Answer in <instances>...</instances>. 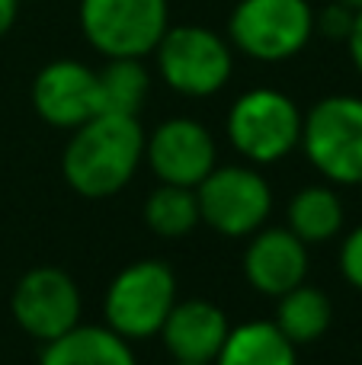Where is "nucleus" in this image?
Masks as SVG:
<instances>
[{
	"instance_id": "1",
	"label": "nucleus",
	"mask_w": 362,
	"mask_h": 365,
	"mask_svg": "<svg viewBox=\"0 0 362 365\" xmlns=\"http://www.w3.org/2000/svg\"><path fill=\"white\" fill-rule=\"evenodd\" d=\"M145 160V128L138 115L96 113L74 128L61 154L64 182L83 199H109L132 182Z\"/></svg>"
},
{
	"instance_id": "2",
	"label": "nucleus",
	"mask_w": 362,
	"mask_h": 365,
	"mask_svg": "<svg viewBox=\"0 0 362 365\" xmlns=\"http://www.w3.org/2000/svg\"><path fill=\"white\" fill-rule=\"evenodd\" d=\"M301 113L292 96L276 87H254L241 93L228 109L224 132L247 164L263 167L289 158L301 141Z\"/></svg>"
},
{
	"instance_id": "3",
	"label": "nucleus",
	"mask_w": 362,
	"mask_h": 365,
	"mask_svg": "<svg viewBox=\"0 0 362 365\" xmlns=\"http://www.w3.org/2000/svg\"><path fill=\"white\" fill-rule=\"evenodd\" d=\"M299 148L333 186H362V96H324L301 119Z\"/></svg>"
},
{
	"instance_id": "4",
	"label": "nucleus",
	"mask_w": 362,
	"mask_h": 365,
	"mask_svg": "<svg viewBox=\"0 0 362 365\" xmlns=\"http://www.w3.org/2000/svg\"><path fill=\"white\" fill-rule=\"evenodd\" d=\"M177 304V276L164 259H138L113 276L103 298L106 327L125 340L157 336Z\"/></svg>"
},
{
	"instance_id": "5",
	"label": "nucleus",
	"mask_w": 362,
	"mask_h": 365,
	"mask_svg": "<svg viewBox=\"0 0 362 365\" xmlns=\"http://www.w3.org/2000/svg\"><path fill=\"white\" fill-rule=\"evenodd\" d=\"M160 81L180 96L202 100L224 90L234 71L231 42L205 26H167L164 38L154 48Z\"/></svg>"
},
{
	"instance_id": "6",
	"label": "nucleus",
	"mask_w": 362,
	"mask_h": 365,
	"mask_svg": "<svg viewBox=\"0 0 362 365\" xmlns=\"http://www.w3.org/2000/svg\"><path fill=\"white\" fill-rule=\"evenodd\" d=\"M314 36L308 0H237L228 19V42L254 61H289Z\"/></svg>"
},
{
	"instance_id": "7",
	"label": "nucleus",
	"mask_w": 362,
	"mask_h": 365,
	"mask_svg": "<svg viewBox=\"0 0 362 365\" xmlns=\"http://www.w3.org/2000/svg\"><path fill=\"white\" fill-rule=\"evenodd\" d=\"M81 32L103 58L154 55L170 26L167 0H81Z\"/></svg>"
},
{
	"instance_id": "8",
	"label": "nucleus",
	"mask_w": 362,
	"mask_h": 365,
	"mask_svg": "<svg viewBox=\"0 0 362 365\" xmlns=\"http://www.w3.org/2000/svg\"><path fill=\"white\" fill-rule=\"evenodd\" d=\"M199 215L222 237H250L273 212V189L254 164H224L196 186Z\"/></svg>"
},
{
	"instance_id": "9",
	"label": "nucleus",
	"mask_w": 362,
	"mask_h": 365,
	"mask_svg": "<svg viewBox=\"0 0 362 365\" xmlns=\"http://www.w3.org/2000/svg\"><path fill=\"white\" fill-rule=\"evenodd\" d=\"M13 321L32 340L48 343L81 324V289L58 266H36L19 276L10 295Z\"/></svg>"
},
{
	"instance_id": "10",
	"label": "nucleus",
	"mask_w": 362,
	"mask_h": 365,
	"mask_svg": "<svg viewBox=\"0 0 362 365\" xmlns=\"http://www.w3.org/2000/svg\"><path fill=\"white\" fill-rule=\"evenodd\" d=\"M215 138L196 119H167L145 135V160L160 182L196 189L215 167Z\"/></svg>"
},
{
	"instance_id": "11",
	"label": "nucleus",
	"mask_w": 362,
	"mask_h": 365,
	"mask_svg": "<svg viewBox=\"0 0 362 365\" xmlns=\"http://www.w3.org/2000/svg\"><path fill=\"white\" fill-rule=\"evenodd\" d=\"M32 106L45 125L71 128L83 125L100 113V83L96 71L74 58H58L48 61L32 81Z\"/></svg>"
},
{
	"instance_id": "12",
	"label": "nucleus",
	"mask_w": 362,
	"mask_h": 365,
	"mask_svg": "<svg viewBox=\"0 0 362 365\" xmlns=\"http://www.w3.org/2000/svg\"><path fill=\"white\" fill-rule=\"evenodd\" d=\"M244 276L260 295H286L308 276V244L289 227H260L244 250Z\"/></svg>"
},
{
	"instance_id": "13",
	"label": "nucleus",
	"mask_w": 362,
	"mask_h": 365,
	"mask_svg": "<svg viewBox=\"0 0 362 365\" xmlns=\"http://www.w3.org/2000/svg\"><path fill=\"white\" fill-rule=\"evenodd\" d=\"M228 334V314L215 302H205V298H183V302L177 298V304L170 308L164 327H160V340H164L167 353L173 356V362L196 365L215 362Z\"/></svg>"
},
{
	"instance_id": "14",
	"label": "nucleus",
	"mask_w": 362,
	"mask_h": 365,
	"mask_svg": "<svg viewBox=\"0 0 362 365\" xmlns=\"http://www.w3.org/2000/svg\"><path fill=\"white\" fill-rule=\"evenodd\" d=\"M38 365H138L125 336L106 324H77L74 330L48 340L38 356Z\"/></svg>"
},
{
	"instance_id": "15",
	"label": "nucleus",
	"mask_w": 362,
	"mask_h": 365,
	"mask_svg": "<svg viewBox=\"0 0 362 365\" xmlns=\"http://www.w3.org/2000/svg\"><path fill=\"white\" fill-rule=\"evenodd\" d=\"M212 365H299V353L273 321H244L231 327Z\"/></svg>"
},
{
	"instance_id": "16",
	"label": "nucleus",
	"mask_w": 362,
	"mask_h": 365,
	"mask_svg": "<svg viewBox=\"0 0 362 365\" xmlns=\"http://www.w3.org/2000/svg\"><path fill=\"white\" fill-rule=\"evenodd\" d=\"M333 321V304L324 289L318 285H295L292 292L276 298V327L295 343V346H308V343L321 340L331 330Z\"/></svg>"
},
{
	"instance_id": "17",
	"label": "nucleus",
	"mask_w": 362,
	"mask_h": 365,
	"mask_svg": "<svg viewBox=\"0 0 362 365\" xmlns=\"http://www.w3.org/2000/svg\"><path fill=\"white\" fill-rule=\"evenodd\" d=\"M343 218V202L333 186H301L289 202V231L308 247L337 237Z\"/></svg>"
},
{
	"instance_id": "18",
	"label": "nucleus",
	"mask_w": 362,
	"mask_h": 365,
	"mask_svg": "<svg viewBox=\"0 0 362 365\" xmlns=\"http://www.w3.org/2000/svg\"><path fill=\"white\" fill-rule=\"evenodd\" d=\"M100 83V113L138 115L151 90V74L141 58H106V68L96 71Z\"/></svg>"
},
{
	"instance_id": "19",
	"label": "nucleus",
	"mask_w": 362,
	"mask_h": 365,
	"mask_svg": "<svg viewBox=\"0 0 362 365\" xmlns=\"http://www.w3.org/2000/svg\"><path fill=\"white\" fill-rule=\"evenodd\" d=\"M199 221H202L199 199H196V189H190V186L160 182L145 199V225L157 237H167V240L186 237V234H192V227Z\"/></svg>"
},
{
	"instance_id": "20",
	"label": "nucleus",
	"mask_w": 362,
	"mask_h": 365,
	"mask_svg": "<svg viewBox=\"0 0 362 365\" xmlns=\"http://www.w3.org/2000/svg\"><path fill=\"white\" fill-rule=\"evenodd\" d=\"M353 23H356V10L340 4V0H333L321 13H314V32H321L331 42H346L353 32Z\"/></svg>"
},
{
	"instance_id": "21",
	"label": "nucleus",
	"mask_w": 362,
	"mask_h": 365,
	"mask_svg": "<svg viewBox=\"0 0 362 365\" xmlns=\"http://www.w3.org/2000/svg\"><path fill=\"white\" fill-rule=\"evenodd\" d=\"M340 272L353 289L362 292V225L353 227L340 244Z\"/></svg>"
},
{
	"instance_id": "22",
	"label": "nucleus",
	"mask_w": 362,
	"mask_h": 365,
	"mask_svg": "<svg viewBox=\"0 0 362 365\" xmlns=\"http://www.w3.org/2000/svg\"><path fill=\"white\" fill-rule=\"evenodd\" d=\"M346 48H350L353 68H356L362 77V10H356V23H353V32H350V38H346Z\"/></svg>"
},
{
	"instance_id": "23",
	"label": "nucleus",
	"mask_w": 362,
	"mask_h": 365,
	"mask_svg": "<svg viewBox=\"0 0 362 365\" xmlns=\"http://www.w3.org/2000/svg\"><path fill=\"white\" fill-rule=\"evenodd\" d=\"M16 13H19V0H0V38L13 29Z\"/></svg>"
},
{
	"instance_id": "24",
	"label": "nucleus",
	"mask_w": 362,
	"mask_h": 365,
	"mask_svg": "<svg viewBox=\"0 0 362 365\" xmlns=\"http://www.w3.org/2000/svg\"><path fill=\"white\" fill-rule=\"evenodd\" d=\"M340 4H346V6H353V10H362V0H340Z\"/></svg>"
},
{
	"instance_id": "25",
	"label": "nucleus",
	"mask_w": 362,
	"mask_h": 365,
	"mask_svg": "<svg viewBox=\"0 0 362 365\" xmlns=\"http://www.w3.org/2000/svg\"><path fill=\"white\" fill-rule=\"evenodd\" d=\"M173 365H196V362H173Z\"/></svg>"
}]
</instances>
